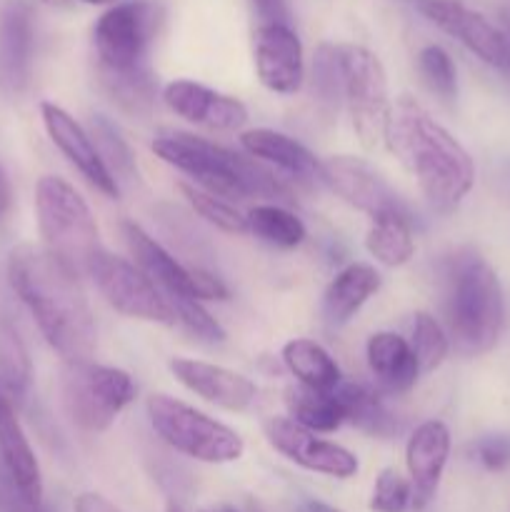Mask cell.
<instances>
[{
    "label": "cell",
    "instance_id": "45",
    "mask_svg": "<svg viewBox=\"0 0 510 512\" xmlns=\"http://www.w3.org/2000/svg\"><path fill=\"white\" fill-rule=\"evenodd\" d=\"M300 512H343V510L333 508V505L328 503H320V500H305V503L300 505Z\"/></svg>",
    "mask_w": 510,
    "mask_h": 512
},
{
    "label": "cell",
    "instance_id": "3",
    "mask_svg": "<svg viewBox=\"0 0 510 512\" xmlns=\"http://www.w3.org/2000/svg\"><path fill=\"white\" fill-rule=\"evenodd\" d=\"M158 158L183 170L195 185L218 198H268L293 203V193L268 168L245 155L183 130H163L153 140Z\"/></svg>",
    "mask_w": 510,
    "mask_h": 512
},
{
    "label": "cell",
    "instance_id": "13",
    "mask_svg": "<svg viewBox=\"0 0 510 512\" xmlns=\"http://www.w3.org/2000/svg\"><path fill=\"white\" fill-rule=\"evenodd\" d=\"M265 438L268 443L278 450L283 458L290 463L300 465L303 470L310 473L328 475V478H353L358 473V458L343 445L328 443V440L315 438V433L300 428L290 418H268L263 423Z\"/></svg>",
    "mask_w": 510,
    "mask_h": 512
},
{
    "label": "cell",
    "instance_id": "35",
    "mask_svg": "<svg viewBox=\"0 0 510 512\" xmlns=\"http://www.w3.org/2000/svg\"><path fill=\"white\" fill-rule=\"evenodd\" d=\"M418 70L423 75L425 85L440 95L443 100H455L458 95V70L448 50L440 45H425L418 53Z\"/></svg>",
    "mask_w": 510,
    "mask_h": 512
},
{
    "label": "cell",
    "instance_id": "18",
    "mask_svg": "<svg viewBox=\"0 0 510 512\" xmlns=\"http://www.w3.org/2000/svg\"><path fill=\"white\" fill-rule=\"evenodd\" d=\"M450 455V430L440 420H428L418 425L410 435L405 448V465H408L410 488H413V508L423 510L438 493L440 478L448 465Z\"/></svg>",
    "mask_w": 510,
    "mask_h": 512
},
{
    "label": "cell",
    "instance_id": "20",
    "mask_svg": "<svg viewBox=\"0 0 510 512\" xmlns=\"http://www.w3.org/2000/svg\"><path fill=\"white\" fill-rule=\"evenodd\" d=\"M123 238L128 243L130 255L135 258V265L158 285L160 293L175 303V300H198L195 293L193 278H190V268L180 265L168 250L160 243H155L140 225L123 223Z\"/></svg>",
    "mask_w": 510,
    "mask_h": 512
},
{
    "label": "cell",
    "instance_id": "37",
    "mask_svg": "<svg viewBox=\"0 0 510 512\" xmlns=\"http://www.w3.org/2000/svg\"><path fill=\"white\" fill-rule=\"evenodd\" d=\"M313 83L315 93L320 100L328 105H335L343 95V75H340V60H338V45L323 43L315 50L313 60Z\"/></svg>",
    "mask_w": 510,
    "mask_h": 512
},
{
    "label": "cell",
    "instance_id": "12",
    "mask_svg": "<svg viewBox=\"0 0 510 512\" xmlns=\"http://www.w3.org/2000/svg\"><path fill=\"white\" fill-rule=\"evenodd\" d=\"M320 175L335 195L373 220L390 213H408L393 188L365 160L353 155H333L320 160Z\"/></svg>",
    "mask_w": 510,
    "mask_h": 512
},
{
    "label": "cell",
    "instance_id": "19",
    "mask_svg": "<svg viewBox=\"0 0 510 512\" xmlns=\"http://www.w3.org/2000/svg\"><path fill=\"white\" fill-rule=\"evenodd\" d=\"M33 13L25 0H5L0 10V83L20 95L33 73Z\"/></svg>",
    "mask_w": 510,
    "mask_h": 512
},
{
    "label": "cell",
    "instance_id": "1",
    "mask_svg": "<svg viewBox=\"0 0 510 512\" xmlns=\"http://www.w3.org/2000/svg\"><path fill=\"white\" fill-rule=\"evenodd\" d=\"M8 278L63 363L93 360L98 330L78 275L40 245L23 243L10 253Z\"/></svg>",
    "mask_w": 510,
    "mask_h": 512
},
{
    "label": "cell",
    "instance_id": "26",
    "mask_svg": "<svg viewBox=\"0 0 510 512\" xmlns=\"http://www.w3.org/2000/svg\"><path fill=\"white\" fill-rule=\"evenodd\" d=\"M345 410V423H353L368 435L390 438L398 433V420L380 398V390L363 383H340L335 388Z\"/></svg>",
    "mask_w": 510,
    "mask_h": 512
},
{
    "label": "cell",
    "instance_id": "10",
    "mask_svg": "<svg viewBox=\"0 0 510 512\" xmlns=\"http://www.w3.org/2000/svg\"><path fill=\"white\" fill-rule=\"evenodd\" d=\"M88 278H93L95 288L100 290L108 305L118 310L120 315H128L135 320H148V323L175 325V310L170 300L158 290V285L143 273L130 260L118 255L103 253L93 260L88 270Z\"/></svg>",
    "mask_w": 510,
    "mask_h": 512
},
{
    "label": "cell",
    "instance_id": "5",
    "mask_svg": "<svg viewBox=\"0 0 510 512\" xmlns=\"http://www.w3.org/2000/svg\"><path fill=\"white\" fill-rule=\"evenodd\" d=\"M35 215L43 248L73 275H88L93 260L105 248L83 195L68 180L43 175L35 185Z\"/></svg>",
    "mask_w": 510,
    "mask_h": 512
},
{
    "label": "cell",
    "instance_id": "4",
    "mask_svg": "<svg viewBox=\"0 0 510 512\" xmlns=\"http://www.w3.org/2000/svg\"><path fill=\"white\" fill-rule=\"evenodd\" d=\"M445 320L455 348L468 358L495 348L505 323L498 273L475 250H458L445 268Z\"/></svg>",
    "mask_w": 510,
    "mask_h": 512
},
{
    "label": "cell",
    "instance_id": "43",
    "mask_svg": "<svg viewBox=\"0 0 510 512\" xmlns=\"http://www.w3.org/2000/svg\"><path fill=\"white\" fill-rule=\"evenodd\" d=\"M75 512H120L110 500L98 493H83L75 498Z\"/></svg>",
    "mask_w": 510,
    "mask_h": 512
},
{
    "label": "cell",
    "instance_id": "28",
    "mask_svg": "<svg viewBox=\"0 0 510 512\" xmlns=\"http://www.w3.org/2000/svg\"><path fill=\"white\" fill-rule=\"evenodd\" d=\"M285 405L293 423L310 433H333L345 423V410L338 393H318L310 388H290L285 393Z\"/></svg>",
    "mask_w": 510,
    "mask_h": 512
},
{
    "label": "cell",
    "instance_id": "7",
    "mask_svg": "<svg viewBox=\"0 0 510 512\" xmlns=\"http://www.w3.org/2000/svg\"><path fill=\"white\" fill-rule=\"evenodd\" d=\"M60 395L68 418L85 433H103L135 400V385L120 368L78 360L65 363Z\"/></svg>",
    "mask_w": 510,
    "mask_h": 512
},
{
    "label": "cell",
    "instance_id": "21",
    "mask_svg": "<svg viewBox=\"0 0 510 512\" xmlns=\"http://www.w3.org/2000/svg\"><path fill=\"white\" fill-rule=\"evenodd\" d=\"M0 465L30 500L43 503V478H40L38 458L20 428L15 403L3 393V388H0Z\"/></svg>",
    "mask_w": 510,
    "mask_h": 512
},
{
    "label": "cell",
    "instance_id": "23",
    "mask_svg": "<svg viewBox=\"0 0 510 512\" xmlns=\"http://www.w3.org/2000/svg\"><path fill=\"white\" fill-rule=\"evenodd\" d=\"M240 145H243L250 158L273 163L275 168L285 170L293 178L305 180V183H323L320 160L290 135L270 128H255L240 135Z\"/></svg>",
    "mask_w": 510,
    "mask_h": 512
},
{
    "label": "cell",
    "instance_id": "2",
    "mask_svg": "<svg viewBox=\"0 0 510 512\" xmlns=\"http://www.w3.org/2000/svg\"><path fill=\"white\" fill-rule=\"evenodd\" d=\"M385 143L433 208L453 210L473 190L475 165L468 150L408 95L390 108Z\"/></svg>",
    "mask_w": 510,
    "mask_h": 512
},
{
    "label": "cell",
    "instance_id": "17",
    "mask_svg": "<svg viewBox=\"0 0 510 512\" xmlns=\"http://www.w3.org/2000/svg\"><path fill=\"white\" fill-rule=\"evenodd\" d=\"M170 373L175 375L180 385L195 393L198 398L230 410V413H243L255 400L253 380L223 365L203 363L193 358H173L170 360Z\"/></svg>",
    "mask_w": 510,
    "mask_h": 512
},
{
    "label": "cell",
    "instance_id": "29",
    "mask_svg": "<svg viewBox=\"0 0 510 512\" xmlns=\"http://www.w3.org/2000/svg\"><path fill=\"white\" fill-rule=\"evenodd\" d=\"M245 220H248V233L275 248H298L308 235L303 220L278 203L255 205Z\"/></svg>",
    "mask_w": 510,
    "mask_h": 512
},
{
    "label": "cell",
    "instance_id": "24",
    "mask_svg": "<svg viewBox=\"0 0 510 512\" xmlns=\"http://www.w3.org/2000/svg\"><path fill=\"white\" fill-rule=\"evenodd\" d=\"M380 290V273L368 263L340 270L323 295V315L330 325H343Z\"/></svg>",
    "mask_w": 510,
    "mask_h": 512
},
{
    "label": "cell",
    "instance_id": "22",
    "mask_svg": "<svg viewBox=\"0 0 510 512\" xmlns=\"http://www.w3.org/2000/svg\"><path fill=\"white\" fill-rule=\"evenodd\" d=\"M365 355H368V368L373 373L375 385L383 393H408L418 383V360H415L408 340L400 335L388 333V330L370 335Z\"/></svg>",
    "mask_w": 510,
    "mask_h": 512
},
{
    "label": "cell",
    "instance_id": "25",
    "mask_svg": "<svg viewBox=\"0 0 510 512\" xmlns=\"http://www.w3.org/2000/svg\"><path fill=\"white\" fill-rule=\"evenodd\" d=\"M283 363L303 388L318 390V393H333L340 385V368L330 358L328 350L315 343V340L295 338L285 343Z\"/></svg>",
    "mask_w": 510,
    "mask_h": 512
},
{
    "label": "cell",
    "instance_id": "48",
    "mask_svg": "<svg viewBox=\"0 0 510 512\" xmlns=\"http://www.w3.org/2000/svg\"><path fill=\"white\" fill-rule=\"evenodd\" d=\"M168 512H183V510H180L175 503H170V505H168Z\"/></svg>",
    "mask_w": 510,
    "mask_h": 512
},
{
    "label": "cell",
    "instance_id": "15",
    "mask_svg": "<svg viewBox=\"0 0 510 512\" xmlns=\"http://www.w3.org/2000/svg\"><path fill=\"white\" fill-rule=\"evenodd\" d=\"M260 83L280 95L300 90L305 78L303 45L293 25H258L253 40Z\"/></svg>",
    "mask_w": 510,
    "mask_h": 512
},
{
    "label": "cell",
    "instance_id": "27",
    "mask_svg": "<svg viewBox=\"0 0 510 512\" xmlns=\"http://www.w3.org/2000/svg\"><path fill=\"white\" fill-rule=\"evenodd\" d=\"M365 248L380 265H388V268H400L408 263L415 253L410 213H390L375 218L365 235Z\"/></svg>",
    "mask_w": 510,
    "mask_h": 512
},
{
    "label": "cell",
    "instance_id": "41",
    "mask_svg": "<svg viewBox=\"0 0 510 512\" xmlns=\"http://www.w3.org/2000/svg\"><path fill=\"white\" fill-rule=\"evenodd\" d=\"M190 278H193L195 293H198V300H228L230 290L218 275H213L205 268H190Z\"/></svg>",
    "mask_w": 510,
    "mask_h": 512
},
{
    "label": "cell",
    "instance_id": "40",
    "mask_svg": "<svg viewBox=\"0 0 510 512\" xmlns=\"http://www.w3.org/2000/svg\"><path fill=\"white\" fill-rule=\"evenodd\" d=\"M0 512H53L45 503L30 500L18 485L13 483L5 468L0 465Z\"/></svg>",
    "mask_w": 510,
    "mask_h": 512
},
{
    "label": "cell",
    "instance_id": "6",
    "mask_svg": "<svg viewBox=\"0 0 510 512\" xmlns=\"http://www.w3.org/2000/svg\"><path fill=\"white\" fill-rule=\"evenodd\" d=\"M145 410L155 433L188 458L210 465L235 463L243 458L245 443L233 428L200 413L183 400L155 393L145 403Z\"/></svg>",
    "mask_w": 510,
    "mask_h": 512
},
{
    "label": "cell",
    "instance_id": "8",
    "mask_svg": "<svg viewBox=\"0 0 510 512\" xmlns=\"http://www.w3.org/2000/svg\"><path fill=\"white\" fill-rule=\"evenodd\" d=\"M343 100L360 145L368 150L385 143L390 118L388 75L373 50L363 45H338Z\"/></svg>",
    "mask_w": 510,
    "mask_h": 512
},
{
    "label": "cell",
    "instance_id": "38",
    "mask_svg": "<svg viewBox=\"0 0 510 512\" xmlns=\"http://www.w3.org/2000/svg\"><path fill=\"white\" fill-rule=\"evenodd\" d=\"M170 305L175 310V320L188 333H193L195 338L205 340V343H220L225 338V330L220 328L218 320L210 318V313L200 305V300H175Z\"/></svg>",
    "mask_w": 510,
    "mask_h": 512
},
{
    "label": "cell",
    "instance_id": "39",
    "mask_svg": "<svg viewBox=\"0 0 510 512\" xmlns=\"http://www.w3.org/2000/svg\"><path fill=\"white\" fill-rule=\"evenodd\" d=\"M475 458L490 473L510 468V435H485L475 443Z\"/></svg>",
    "mask_w": 510,
    "mask_h": 512
},
{
    "label": "cell",
    "instance_id": "34",
    "mask_svg": "<svg viewBox=\"0 0 510 512\" xmlns=\"http://www.w3.org/2000/svg\"><path fill=\"white\" fill-rule=\"evenodd\" d=\"M95 148H98L100 158H103L105 168L110 170L115 180H133L138 178V168H135V158L130 153V145L125 143L123 135L115 130V125H110L108 120L95 115L93 118V135Z\"/></svg>",
    "mask_w": 510,
    "mask_h": 512
},
{
    "label": "cell",
    "instance_id": "11",
    "mask_svg": "<svg viewBox=\"0 0 510 512\" xmlns=\"http://www.w3.org/2000/svg\"><path fill=\"white\" fill-rule=\"evenodd\" d=\"M410 3L425 20L463 43L490 68L510 70V40L478 10L468 8L463 0H410Z\"/></svg>",
    "mask_w": 510,
    "mask_h": 512
},
{
    "label": "cell",
    "instance_id": "9",
    "mask_svg": "<svg viewBox=\"0 0 510 512\" xmlns=\"http://www.w3.org/2000/svg\"><path fill=\"white\" fill-rule=\"evenodd\" d=\"M158 23V8L145 0H130L105 10L93 30L100 70L128 73L145 68V55L158 33Z\"/></svg>",
    "mask_w": 510,
    "mask_h": 512
},
{
    "label": "cell",
    "instance_id": "36",
    "mask_svg": "<svg viewBox=\"0 0 510 512\" xmlns=\"http://www.w3.org/2000/svg\"><path fill=\"white\" fill-rule=\"evenodd\" d=\"M413 503V488L410 480L395 468L380 470L378 480H375L373 498H370V510L373 512H405Z\"/></svg>",
    "mask_w": 510,
    "mask_h": 512
},
{
    "label": "cell",
    "instance_id": "46",
    "mask_svg": "<svg viewBox=\"0 0 510 512\" xmlns=\"http://www.w3.org/2000/svg\"><path fill=\"white\" fill-rule=\"evenodd\" d=\"M80 3H88V5H105V3H113V0H80Z\"/></svg>",
    "mask_w": 510,
    "mask_h": 512
},
{
    "label": "cell",
    "instance_id": "49",
    "mask_svg": "<svg viewBox=\"0 0 510 512\" xmlns=\"http://www.w3.org/2000/svg\"><path fill=\"white\" fill-rule=\"evenodd\" d=\"M215 512H235L233 508H228V505H223V508H218Z\"/></svg>",
    "mask_w": 510,
    "mask_h": 512
},
{
    "label": "cell",
    "instance_id": "30",
    "mask_svg": "<svg viewBox=\"0 0 510 512\" xmlns=\"http://www.w3.org/2000/svg\"><path fill=\"white\" fill-rule=\"evenodd\" d=\"M33 383L28 350L10 325L0 323V388L15 405L23 403Z\"/></svg>",
    "mask_w": 510,
    "mask_h": 512
},
{
    "label": "cell",
    "instance_id": "16",
    "mask_svg": "<svg viewBox=\"0 0 510 512\" xmlns=\"http://www.w3.org/2000/svg\"><path fill=\"white\" fill-rule=\"evenodd\" d=\"M163 100L188 123L213 130H238L248 120V108L233 95L218 93L195 80H173L165 85Z\"/></svg>",
    "mask_w": 510,
    "mask_h": 512
},
{
    "label": "cell",
    "instance_id": "31",
    "mask_svg": "<svg viewBox=\"0 0 510 512\" xmlns=\"http://www.w3.org/2000/svg\"><path fill=\"white\" fill-rule=\"evenodd\" d=\"M105 93L130 115H148L155 100V80L153 73L145 68L128 70V73H105L100 70Z\"/></svg>",
    "mask_w": 510,
    "mask_h": 512
},
{
    "label": "cell",
    "instance_id": "14",
    "mask_svg": "<svg viewBox=\"0 0 510 512\" xmlns=\"http://www.w3.org/2000/svg\"><path fill=\"white\" fill-rule=\"evenodd\" d=\"M40 118H43L45 130H48L50 140L55 143V148L70 160L75 170L93 185L98 193H103L105 198H118L120 185L118 180L110 175V170L105 168L103 158H100L98 148H95L90 133H85L83 125L55 103H40Z\"/></svg>",
    "mask_w": 510,
    "mask_h": 512
},
{
    "label": "cell",
    "instance_id": "47",
    "mask_svg": "<svg viewBox=\"0 0 510 512\" xmlns=\"http://www.w3.org/2000/svg\"><path fill=\"white\" fill-rule=\"evenodd\" d=\"M45 5H68V0H43Z\"/></svg>",
    "mask_w": 510,
    "mask_h": 512
},
{
    "label": "cell",
    "instance_id": "32",
    "mask_svg": "<svg viewBox=\"0 0 510 512\" xmlns=\"http://www.w3.org/2000/svg\"><path fill=\"white\" fill-rule=\"evenodd\" d=\"M178 190L183 193V198L188 200L190 208H193L200 218L208 220L210 225H215L218 230L230 235L248 233V220H245V215H240L228 200L218 198V195L208 193V190L190 183H180Z\"/></svg>",
    "mask_w": 510,
    "mask_h": 512
},
{
    "label": "cell",
    "instance_id": "44",
    "mask_svg": "<svg viewBox=\"0 0 510 512\" xmlns=\"http://www.w3.org/2000/svg\"><path fill=\"white\" fill-rule=\"evenodd\" d=\"M8 208H10V183H8V175H5V170L0 168V220L5 218Z\"/></svg>",
    "mask_w": 510,
    "mask_h": 512
},
{
    "label": "cell",
    "instance_id": "33",
    "mask_svg": "<svg viewBox=\"0 0 510 512\" xmlns=\"http://www.w3.org/2000/svg\"><path fill=\"white\" fill-rule=\"evenodd\" d=\"M420 373H433L445 363L450 353V338L445 335L443 325L430 313H415L413 340H410Z\"/></svg>",
    "mask_w": 510,
    "mask_h": 512
},
{
    "label": "cell",
    "instance_id": "42",
    "mask_svg": "<svg viewBox=\"0 0 510 512\" xmlns=\"http://www.w3.org/2000/svg\"><path fill=\"white\" fill-rule=\"evenodd\" d=\"M260 25H290V10L285 0H250Z\"/></svg>",
    "mask_w": 510,
    "mask_h": 512
},
{
    "label": "cell",
    "instance_id": "50",
    "mask_svg": "<svg viewBox=\"0 0 510 512\" xmlns=\"http://www.w3.org/2000/svg\"><path fill=\"white\" fill-rule=\"evenodd\" d=\"M250 512H265V510L258 508V505H250Z\"/></svg>",
    "mask_w": 510,
    "mask_h": 512
}]
</instances>
